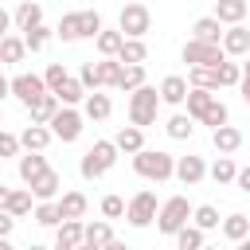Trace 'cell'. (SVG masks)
Wrapping results in <instances>:
<instances>
[{
    "label": "cell",
    "mask_w": 250,
    "mask_h": 250,
    "mask_svg": "<svg viewBox=\"0 0 250 250\" xmlns=\"http://www.w3.org/2000/svg\"><path fill=\"white\" fill-rule=\"evenodd\" d=\"M156 105H160V90H152V86L141 82V86L133 90V98H129V121L141 125V129L152 125V121H156Z\"/></svg>",
    "instance_id": "obj_1"
},
{
    "label": "cell",
    "mask_w": 250,
    "mask_h": 250,
    "mask_svg": "<svg viewBox=\"0 0 250 250\" xmlns=\"http://www.w3.org/2000/svg\"><path fill=\"white\" fill-rule=\"evenodd\" d=\"M133 168L141 172V176H148V180H168L172 172H176V160L168 156V152H152V148H137V156H133Z\"/></svg>",
    "instance_id": "obj_2"
},
{
    "label": "cell",
    "mask_w": 250,
    "mask_h": 250,
    "mask_svg": "<svg viewBox=\"0 0 250 250\" xmlns=\"http://www.w3.org/2000/svg\"><path fill=\"white\" fill-rule=\"evenodd\" d=\"M102 31V16L98 12H66L59 20V35L62 39H78V35H98Z\"/></svg>",
    "instance_id": "obj_3"
},
{
    "label": "cell",
    "mask_w": 250,
    "mask_h": 250,
    "mask_svg": "<svg viewBox=\"0 0 250 250\" xmlns=\"http://www.w3.org/2000/svg\"><path fill=\"white\" fill-rule=\"evenodd\" d=\"M223 43H215V39H188L184 43V62H191V66H219L223 62Z\"/></svg>",
    "instance_id": "obj_4"
},
{
    "label": "cell",
    "mask_w": 250,
    "mask_h": 250,
    "mask_svg": "<svg viewBox=\"0 0 250 250\" xmlns=\"http://www.w3.org/2000/svg\"><path fill=\"white\" fill-rule=\"evenodd\" d=\"M117 70H121V59H117V55H102L98 62H86V66H82V82H86V86H94V90H98V86H105V82L113 86Z\"/></svg>",
    "instance_id": "obj_5"
},
{
    "label": "cell",
    "mask_w": 250,
    "mask_h": 250,
    "mask_svg": "<svg viewBox=\"0 0 250 250\" xmlns=\"http://www.w3.org/2000/svg\"><path fill=\"white\" fill-rule=\"evenodd\" d=\"M113 160H117V141H98V145L82 156V176H102Z\"/></svg>",
    "instance_id": "obj_6"
},
{
    "label": "cell",
    "mask_w": 250,
    "mask_h": 250,
    "mask_svg": "<svg viewBox=\"0 0 250 250\" xmlns=\"http://www.w3.org/2000/svg\"><path fill=\"white\" fill-rule=\"evenodd\" d=\"M188 215H191V203H188L184 195H172V199L160 207V230H164V234H176V230L188 223Z\"/></svg>",
    "instance_id": "obj_7"
},
{
    "label": "cell",
    "mask_w": 250,
    "mask_h": 250,
    "mask_svg": "<svg viewBox=\"0 0 250 250\" xmlns=\"http://www.w3.org/2000/svg\"><path fill=\"white\" fill-rule=\"evenodd\" d=\"M152 27V12L145 4H125L121 8V31L125 35H145Z\"/></svg>",
    "instance_id": "obj_8"
},
{
    "label": "cell",
    "mask_w": 250,
    "mask_h": 250,
    "mask_svg": "<svg viewBox=\"0 0 250 250\" xmlns=\"http://www.w3.org/2000/svg\"><path fill=\"white\" fill-rule=\"evenodd\" d=\"M12 94H16L23 105H31L35 98L47 94V78H39V74H16V78H12Z\"/></svg>",
    "instance_id": "obj_9"
},
{
    "label": "cell",
    "mask_w": 250,
    "mask_h": 250,
    "mask_svg": "<svg viewBox=\"0 0 250 250\" xmlns=\"http://www.w3.org/2000/svg\"><path fill=\"white\" fill-rule=\"evenodd\" d=\"M129 223H137V227H148L152 219H156V195L152 191H137L133 199H129Z\"/></svg>",
    "instance_id": "obj_10"
},
{
    "label": "cell",
    "mask_w": 250,
    "mask_h": 250,
    "mask_svg": "<svg viewBox=\"0 0 250 250\" xmlns=\"http://www.w3.org/2000/svg\"><path fill=\"white\" fill-rule=\"evenodd\" d=\"M47 125H51V133H55L59 141H74V137L82 133V113H74V109H59Z\"/></svg>",
    "instance_id": "obj_11"
},
{
    "label": "cell",
    "mask_w": 250,
    "mask_h": 250,
    "mask_svg": "<svg viewBox=\"0 0 250 250\" xmlns=\"http://www.w3.org/2000/svg\"><path fill=\"white\" fill-rule=\"evenodd\" d=\"M82 234H86V227H82L78 219H62V227H59V234H55V246H59V250H74V246L82 242Z\"/></svg>",
    "instance_id": "obj_12"
},
{
    "label": "cell",
    "mask_w": 250,
    "mask_h": 250,
    "mask_svg": "<svg viewBox=\"0 0 250 250\" xmlns=\"http://www.w3.org/2000/svg\"><path fill=\"white\" fill-rule=\"evenodd\" d=\"M141 82H145V62H125V66L117 70V78H113L117 90H137Z\"/></svg>",
    "instance_id": "obj_13"
},
{
    "label": "cell",
    "mask_w": 250,
    "mask_h": 250,
    "mask_svg": "<svg viewBox=\"0 0 250 250\" xmlns=\"http://www.w3.org/2000/svg\"><path fill=\"white\" fill-rule=\"evenodd\" d=\"M219 43H223V51H227V55H242V51L250 47V31L234 23L230 31H223V39H219Z\"/></svg>",
    "instance_id": "obj_14"
},
{
    "label": "cell",
    "mask_w": 250,
    "mask_h": 250,
    "mask_svg": "<svg viewBox=\"0 0 250 250\" xmlns=\"http://www.w3.org/2000/svg\"><path fill=\"white\" fill-rule=\"evenodd\" d=\"M27 109H31V121H51V117L59 113V94L51 90V94H43V98H35V102H31Z\"/></svg>",
    "instance_id": "obj_15"
},
{
    "label": "cell",
    "mask_w": 250,
    "mask_h": 250,
    "mask_svg": "<svg viewBox=\"0 0 250 250\" xmlns=\"http://www.w3.org/2000/svg\"><path fill=\"white\" fill-rule=\"evenodd\" d=\"M59 191V172H51V168H43L35 180H31V195L35 199H51Z\"/></svg>",
    "instance_id": "obj_16"
},
{
    "label": "cell",
    "mask_w": 250,
    "mask_h": 250,
    "mask_svg": "<svg viewBox=\"0 0 250 250\" xmlns=\"http://www.w3.org/2000/svg\"><path fill=\"white\" fill-rule=\"evenodd\" d=\"M117 59H121V62H145V59H148V47L141 43V35H125Z\"/></svg>",
    "instance_id": "obj_17"
},
{
    "label": "cell",
    "mask_w": 250,
    "mask_h": 250,
    "mask_svg": "<svg viewBox=\"0 0 250 250\" xmlns=\"http://www.w3.org/2000/svg\"><path fill=\"white\" fill-rule=\"evenodd\" d=\"M47 168V160H43V148H27V156H20V176L31 184L39 172Z\"/></svg>",
    "instance_id": "obj_18"
},
{
    "label": "cell",
    "mask_w": 250,
    "mask_h": 250,
    "mask_svg": "<svg viewBox=\"0 0 250 250\" xmlns=\"http://www.w3.org/2000/svg\"><path fill=\"white\" fill-rule=\"evenodd\" d=\"M176 176H180L184 184H199V180H203V160H199V156H180V160H176Z\"/></svg>",
    "instance_id": "obj_19"
},
{
    "label": "cell",
    "mask_w": 250,
    "mask_h": 250,
    "mask_svg": "<svg viewBox=\"0 0 250 250\" xmlns=\"http://www.w3.org/2000/svg\"><path fill=\"white\" fill-rule=\"evenodd\" d=\"M160 98H164V102H184V98H188V78L168 74V78L160 82Z\"/></svg>",
    "instance_id": "obj_20"
},
{
    "label": "cell",
    "mask_w": 250,
    "mask_h": 250,
    "mask_svg": "<svg viewBox=\"0 0 250 250\" xmlns=\"http://www.w3.org/2000/svg\"><path fill=\"white\" fill-rule=\"evenodd\" d=\"M184 102H188V113H191V117H199V113H203V109H207V105L215 102V94H211L207 86H191Z\"/></svg>",
    "instance_id": "obj_21"
},
{
    "label": "cell",
    "mask_w": 250,
    "mask_h": 250,
    "mask_svg": "<svg viewBox=\"0 0 250 250\" xmlns=\"http://www.w3.org/2000/svg\"><path fill=\"white\" fill-rule=\"evenodd\" d=\"M109 113H113V102H109V94H98V90H94V94L86 98V117H94V121H105Z\"/></svg>",
    "instance_id": "obj_22"
},
{
    "label": "cell",
    "mask_w": 250,
    "mask_h": 250,
    "mask_svg": "<svg viewBox=\"0 0 250 250\" xmlns=\"http://www.w3.org/2000/svg\"><path fill=\"white\" fill-rule=\"evenodd\" d=\"M238 145H242V133L234 125H219L215 129V148L219 152H238Z\"/></svg>",
    "instance_id": "obj_23"
},
{
    "label": "cell",
    "mask_w": 250,
    "mask_h": 250,
    "mask_svg": "<svg viewBox=\"0 0 250 250\" xmlns=\"http://www.w3.org/2000/svg\"><path fill=\"white\" fill-rule=\"evenodd\" d=\"M191 31H195V39H215V43H219V39H223V20H219V16H203V20H195Z\"/></svg>",
    "instance_id": "obj_24"
},
{
    "label": "cell",
    "mask_w": 250,
    "mask_h": 250,
    "mask_svg": "<svg viewBox=\"0 0 250 250\" xmlns=\"http://www.w3.org/2000/svg\"><path fill=\"white\" fill-rule=\"evenodd\" d=\"M51 137H55V133H51V129H43V121H31V125L23 129V137H20V141H23L27 148H47V141H51Z\"/></svg>",
    "instance_id": "obj_25"
},
{
    "label": "cell",
    "mask_w": 250,
    "mask_h": 250,
    "mask_svg": "<svg viewBox=\"0 0 250 250\" xmlns=\"http://www.w3.org/2000/svg\"><path fill=\"white\" fill-rule=\"evenodd\" d=\"M59 211H62V219H82V211H86V195H82V191H66V195L59 199Z\"/></svg>",
    "instance_id": "obj_26"
},
{
    "label": "cell",
    "mask_w": 250,
    "mask_h": 250,
    "mask_svg": "<svg viewBox=\"0 0 250 250\" xmlns=\"http://www.w3.org/2000/svg\"><path fill=\"white\" fill-rule=\"evenodd\" d=\"M215 16H219L223 23H238V20L246 16V0H219V4H215Z\"/></svg>",
    "instance_id": "obj_27"
},
{
    "label": "cell",
    "mask_w": 250,
    "mask_h": 250,
    "mask_svg": "<svg viewBox=\"0 0 250 250\" xmlns=\"http://www.w3.org/2000/svg\"><path fill=\"white\" fill-rule=\"evenodd\" d=\"M117 148H121V152H137V148H145V133H141V125L121 129V133H117Z\"/></svg>",
    "instance_id": "obj_28"
},
{
    "label": "cell",
    "mask_w": 250,
    "mask_h": 250,
    "mask_svg": "<svg viewBox=\"0 0 250 250\" xmlns=\"http://www.w3.org/2000/svg\"><path fill=\"white\" fill-rule=\"evenodd\" d=\"M82 242H86V246H113V230H109L105 223H90L86 234H82Z\"/></svg>",
    "instance_id": "obj_29"
},
{
    "label": "cell",
    "mask_w": 250,
    "mask_h": 250,
    "mask_svg": "<svg viewBox=\"0 0 250 250\" xmlns=\"http://www.w3.org/2000/svg\"><path fill=\"white\" fill-rule=\"evenodd\" d=\"M23 51H27L23 39H16V35H4V39H0V62H20Z\"/></svg>",
    "instance_id": "obj_30"
},
{
    "label": "cell",
    "mask_w": 250,
    "mask_h": 250,
    "mask_svg": "<svg viewBox=\"0 0 250 250\" xmlns=\"http://www.w3.org/2000/svg\"><path fill=\"white\" fill-rule=\"evenodd\" d=\"M246 230H250V219H246V215H238V211H234V215H227V219H223V234H227V238H234V242H238V238H246Z\"/></svg>",
    "instance_id": "obj_31"
},
{
    "label": "cell",
    "mask_w": 250,
    "mask_h": 250,
    "mask_svg": "<svg viewBox=\"0 0 250 250\" xmlns=\"http://www.w3.org/2000/svg\"><path fill=\"white\" fill-rule=\"evenodd\" d=\"M39 20H43V8H39L35 0H23V4L16 8V23H20V27H31V23H39Z\"/></svg>",
    "instance_id": "obj_32"
},
{
    "label": "cell",
    "mask_w": 250,
    "mask_h": 250,
    "mask_svg": "<svg viewBox=\"0 0 250 250\" xmlns=\"http://www.w3.org/2000/svg\"><path fill=\"white\" fill-rule=\"evenodd\" d=\"M94 39H98V51L102 55H117L121 43H125V31H98Z\"/></svg>",
    "instance_id": "obj_33"
},
{
    "label": "cell",
    "mask_w": 250,
    "mask_h": 250,
    "mask_svg": "<svg viewBox=\"0 0 250 250\" xmlns=\"http://www.w3.org/2000/svg\"><path fill=\"white\" fill-rule=\"evenodd\" d=\"M55 94H59V102H62V105H70V102H78V98L86 94V82H82V78H66Z\"/></svg>",
    "instance_id": "obj_34"
},
{
    "label": "cell",
    "mask_w": 250,
    "mask_h": 250,
    "mask_svg": "<svg viewBox=\"0 0 250 250\" xmlns=\"http://www.w3.org/2000/svg\"><path fill=\"white\" fill-rule=\"evenodd\" d=\"M211 176H215V184H230V180L238 176V168H234V160H230V152H223V156L215 160V168H211Z\"/></svg>",
    "instance_id": "obj_35"
},
{
    "label": "cell",
    "mask_w": 250,
    "mask_h": 250,
    "mask_svg": "<svg viewBox=\"0 0 250 250\" xmlns=\"http://www.w3.org/2000/svg\"><path fill=\"white\" fill-rule=\"evenodd\" d=\"M47 35H51V27H43V20L31 23V27H23V43H27L31 51H39V47L47 43Z\"/></svg>",
    "instance_id": "obj_36"
},
{
    "label": "cell",
    "mask_w": 250,
    "mask_h": 250,
    "mask_svg": "<svg viewBox=\"0 0 250 250\" xmlns=\"http://www.w3.org/2000/svg\"><path fill=\"white\" fill-rule=\"evenodd\" d=\"M215 74H219V86H234V82H242V66H238V62H227V59L215 66Z\"/></svg>",
    "instance_id": "obj_37"
},
{
    "label": "cell",
    "mask_w": 250,
    "mask_h": 250,
    "mask_svg": "<svg viewBox=\"0 0 250 250\" xmlns=\"http://www.w3.org/2000/svg\"><path fill=\"white\" fill-rule=\"evenodd\" d=\"M199 121H203V125H211V129L227 125V105H223V102H211V105L199 113Z\"/></svg>",
    "instance_id": "obj_38"
},
{
    "label": "cell",
    "mask_w": 250,
    "mask_h": 250,
    "mask_svg": "<svg viewBox=\"0 0 250 250\" xmlns=\"http://www.w3.org/2000/svg\"><path fill=\"white\" fill-rule=\"evenodd\" d=\"M188 78H191V86H207V90H211V86H219L215 66H191V74H188Z\"/></svg>",
    "instance_id": "obj_39"
},
{
    "label": "cell",
    "mask_w": 250,
    "mask_h": 250,
    "mask_svg": "<svg viewBox=\"0 0 250 250\" xmlns=\"http://www.w3.org/2000/svg\"><path fill=\"white\" fill-rule=\"evenodd\" d=\"M4 211H12V215H27V211H31V191H12L8 203H4Z\"/></svg>",
    "instance_id": "obj_40"
},
{
    "label": "cell",
    "mask_w": 250,
    "mask_h": 250,
    "mask_svg": "<svg viewBox=\"0 0 250 250\" xmlns=\"http://www.w3.org/2000/svg\"><path fill=\"white\" fill-rule=\"evenodd\" d=\"M176 242H180V250H195V246H203V234L199 230H191L188 223L176 230Z\"/></svg>",
    "instance_id": "obj_41"
},
{
    "label": "cell",
    "mask_w": 250,
    "mask_h": 250,
    "mask_svg": "<svg viewBox=\"0 0 250 250\" xmlns=\"http://www.w3.org/2000/svg\"><path fill=\"white\" fill-rule=\"evenodd\" d=\"M35 219L51 227V223H62V211H59V203H47V199H43V203L35 207Z\"/></svg>",
    "instance_id": "obj_42"
},
{
    "label": "cell",
    "mask_w": 250,
    "mask_h": 250,
    "mask_svg": "<svg viewBox=\"0 0 250 250\" xmlns=\"http://www.w3.org/2000/svg\"><path fill=\"white\" fill-rule=\"evenodd\" d=\"M191 215H195V223H199L203 230H211V227H219V211H215L211 203H203V207H195Z\"/></svg>",
    "instance_id": "obj_43"
},
{
    "label": "cell",
    "mask_w": 250,
    "mask_h": 250,
    "mask_svg": "<svg viewBox=\"0 0 250 250\" xmlns=\"http://www.w3.org/2000/svg\"><path fill=\"white\" fill-rule=\"evenodd\" d=\"M168 133H172V137H191V113H176V117L168 121Z\"/></svg>",
    "instance_id": "obj_44"
},
{
    "label": "cell",
    "mask_w": 250,
    "mask_h": 250,
    "mask_svg": "<svg viewBox=\"0 0 250 250\" xmlns=\"http://www.w3.org/2000/svg\"><path fill=\"white\" fill-rule=\"evenodd\" d=\"M102 215H109V219L125 215V203H121V195H105V199H102Z\"/></svg>",
    "instance_id": "obj_45"
},
{
    "label": "cell",
    "mask_w": 250,
    "mask_h": 250,
    "mask_svg": "<svg viewBox=\"0 0 250 250\" xmlns=\"http://www.w3.org/2000/svg\"><path fill=\"white\" fill-rule=\"evenodd\" d=\"M20 145H23L20 137H12V133H4V129H0V156H16V152H20Z\"/></svg>",
    "instance_id": "obj_46"
},
{
    "label": "cell",
    "mask_w": 250,
    "mask_h": 250,
    "mask_svg": "<svg viewBox=\"0 0 250 250\" xmlns=\"http://www.w3.org/2000/svg\"><path fill=\"white\" fill-rule=\"evenodd\" d=\"M43 78H47V86H51V90H59V86H62V82H66L70 74H66V70H62L59 62H55V66H47V74H43Z\"/></svg>",
    "instance_id": "obj_47"
},
{
    "label": "cell",
    "mask_w": 250,
    "mask_h": 250,
    "mask_svg": "<svg viewBox=\"0 0 250 250\" xmlns=\"http://www.w3.org/2000/svg\"><path fill=\"white\" fill-rule=\"evenodd\" d=\"M8 230H12V211L0 207V238H8Z\"/></svg>",
    "instance_id": "obj_48"
},
{
    "label": "cell",
    "mask_w": 250,
    "mask_h": 250,
    "mask_svg": "<svg viewBox=\"0 0 250 250\" xmlns=\"http://www.w3.org/2000/svg\"><path fill=\"white\" fill-rule=\"evenodd\" d=\"M234 180H238V188H242V191H250V168H242Z\"/></svg>",
    "instance_id": "obj_49"
},
{
    "label": "cell",
    "mask_w": 250,
    "mask_h": 250,
    "mask_svg": "<svg viewBox=\"0 0 250 250\" xmlns=\"http://www.w3.org/2000/svg\"><path fill=\"white\" fill-rule=\"evenodd\" d=\"M8 23H12V16H8L4 8H0V39H4V31H8Z\"/></svg>",
    "instance_id": "obj_50"
},
{
    "label": "cell",
    "mask_w": 250,
    "mask_h": 250,
    "mask_svg": "<svg viewBox=\"0 0 250 250\" xmlns=\"http://www.w3.org/2000/svg\"><path fill=\"white\" fill-rule=\"evenodd\" d=\"M8 195H12V188H4V184H0V207L8 203Z\"/></svg>",
    "instance_id": "obj_51"
},
{
    "label": "cell",
    "mask_w": 250,
    "mask_h": 250,
    "mask_svg": "<svg viewBox=\"0 0 250 250\" xmlns=\"http://www.w3.org/2000/svg\"><path fill=\"white\" fill-rule=\"evenodd\" d=\"M8 90H12V82H8V78H4V74H0V98H4V94H8Z\"/></svg>",
    "instance_id": "obj_52"
},
{
    "label": "cell",
    "mask_w": 250,
    "mask_h": 250,
    "mask_svg": "<svg viewBox=\"0 0 250 250\" xmlns=\"http://www.w3.org/2000/svg\"><path fill=\"white\" fill-rule=\"evenodd\" d=\"M242 82H250V59L242 62Z\"/></svg>",
    "instance_id": "obj_53"
},
{
    "label": "cell",
    "mask_w": 250,
    "mask_h": 250,
    "mask_svg": "<svg viewBox=\"0 0 250 250\" xmlns=\"http://www.w3.org/2000/svg\"><path fill=\"white\" fill-rule=\"evenodd\" d=\"M242 98H246V105H250V82H242Z\"/></svg>",
    "instance_id": "obj_54"
}]
</instances>
